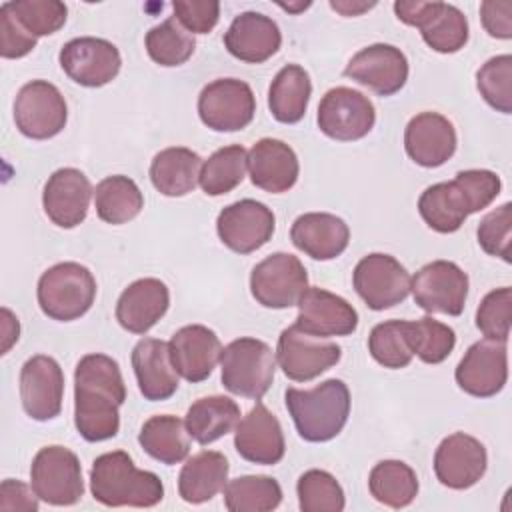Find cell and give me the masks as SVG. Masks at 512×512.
Here are the masks:
<instances>
[{"label":"cell","mask_w":512,"mask_h":512,"mask_svg":"<svg viewBox=\"0 0 512 512\" xmlns=\"http://www.w3.org/2000/svg\"><path fill=\"white\" fill-rule=\"evenodd\" d=\"M126 386L120 366L106 354H86L74 370V426L86 442L110 440L120 430Z\"/></svg>","instance_id":"cell-1"},{"label":"cell","mask_w":512,"mask_h":512,"mask_svg":"<svg viewBox=\"0 0 512 512\" xmlns=\"http://www.w3.org/2000/svg\"><path fill=\"white\" fill-rule=\"evenodd\" d=\"M90 492L104 506L150 508L162 502L164 484L154 472L136 468L128 452L114 450L92 462Z\"/></svg>","instance_id":"cell-2"},{"label":"cell","mask_w":512,"mask_h":512,"mask_svg":"<svg viewBox=\"0 0 512 512\" xmlns=\"http://www.w3.org/2000/svg\"><path fill=\"white\" fill-rule=\"evenodd\" d=\"M284 400L296 432L306 442H328L348 422L350 390L338 378L324 380L310 390L290 386L284 392Z\"/></svg>","instance_id":"cell-3"},{"label":"cell","mask_w":512,"mask_h":512,"mask_svg":"<svg viewBox=\"0 0 512 512\" xmlns=\"http://www.w3.org/2000/svg\"><path fill=\"white\" fill-rule=\"evenodd\" d=\"M36 296L40 310L48 318L72 322L92 308L96 280L86 266L78 262H60L40 276Z\"/></svg>","instance_id":"cell-4"},{"label":"cell","mask_w":512,"mask_h":512,"mask_svg":"<svg viewBox=\"0 0 512 512\" xmlns=\"http://www.w3.org/2000/svg\"><path fill=\"white\" fill-rule=\"evenodd\" d=\"M220 366V380L228 392L260 400L274 382L276 356L258 338H236L222 348Z\"/></svg>","instance_id":"cell-5"},{"label":"cell","mask_w":512,"mask_h":512,"mask_svg":"<svg viewBox=\"0 0 512 512\" xmlns=\"http://www.w3.org/2000/svg\"><path fill=\"white\" fill-rule=\"evenodd\" d=\"M30 486L46 504H76L84 494L82 466L78 456L58 444L40 448L30 466Z\"/></svg>","instance_id":"cell-6"},{"label":"cell","mask_w":512,"mask_h":512,"mask_svg":"<svg viewBox=\"0 0 512 512\" xmlns=\"http://www.w3.org/2000/svg\"><path fill=\"white\" fill-rule=\"evenodd\" d=\"M400 22L416 26L422 40L440 54H454L468 42L464 12L446 2H394Z\"/></svg>","instance_id":"cell-7"},{"label":"cell","mask_w":512,"mask_h":512,"mask_svg":"<svg viewBox=\"0 0 512 512\" xmlns=\"http://www.w3.org/2000/svg\"><path fill=\"white\" fill-rule=\"evenodd\" d=\"M308 288V274L298 256L274 252L252 268L250 292L258 304L284 310L298 302Z\"/></svg>","instance_id":"cell-8"},{"label":"cell","mask_w":512,"mask_h":512,"mask_svg":"<svg viewBox=\"0 0 512 512\" xmlns=\"http://www.w3.org/2000/svg\"><path fill=\"white\" fill-rule=\"evenodd\" d=\"M66 120L68 106L54 84L32 80L18 90L14 100V122L26 138L48 140L64 130Z\"/></svg>","instance_id":"cell-9"},{"label":"cell","mask_w":512,"mask_h":512,"mask_svg":"<svg viewBox=\"0 0 512 512\" xmlns=\"http://www.w3.org/2000/svg\"><path fill=\"white\" fill-rule=\"evenodd\" d=\"M316 122L328 138L354 142L374 128L376 110L370 98L362 92L348 86H336L322 96Z\"/></svg>","instance_id":"cell-10"},{"label":"cell","mask_w":512,"mask_h":512,"mask_svg":"<svg viewBox=\"0 0 512 512\" xmlns=\"http://www.w3.org/2000/svg\"><path fill=\"white\" fill-rule=\"evenodd\" d=\"M410 290L424 312L460 316L468 296V276L450 260H432L414 274Z\"/></svg>","instance_id":"cell-11"},{"label":"cell","mask_w":512,"mask_h":512,"mask_svg":"<svg viewBox=\"0 0 512 512\" xmlns=\"http://www.w3.org/2000/svg\"><path fill=\"white\" fill-rule=\"evenodd\" d=\"M254 112V92L238 78L212 80L198 96V116L216 132H236L246 128L252 122Z\"/></svg>","instance_id":"cell-12"},{"label":"cell","mask_w":512,"mask_h":512,"mask_svg":"<svg viewBox=\"0 0 512 512\" xmlns=\"http://www.w3.org/2000/svg\"><path fill=\"white\" fill-rule=\"evenodd\" d=\"M410 280L408 270L382 252L364 256L352 272L354 290L370 310H386L404 302L410 294Z\"/></svg>","instance_id":"cell-13"},{"label":"cell","mask_w":512,"mask_h":512,"mask_svg":"<svg viewBox=\"0 0 512 512\" xmlns=\"http://www.w3.org/2000/svg\"><path fill=\"white\" fill-rule=\"evenodd\" d=\"M342 348L336 342L320 340L298 330L294 324L284 328L278 336L276 362L282 372L294 382H310L322 372L338 364Z\"/></svg>","instance_id":"cell-14"},{"label":"cell","mask_w":512,"mask_h":512,"mask_svg":"<svg viewBox=\"0 0 512 512\" xmlns=\"http://www.w3.org/2000/svg\"><path fill=\"white\" fill-rule=\"evenodd\" d=\"M58 60L66 76L86 88H100L112 82L122 66L118 48L94 36H80L66 42L60 48Z\"/></svg>","instance_id":"cell-15"},{"label":"cell","mask_w":512,"mask_h":512,"mask_svg":"<svg viewBox=\"0 0 512 512\" xmlns=\"http://www.w3.org/2000/svg\"><path fill=\"white\" fill-rule=\"evenodd\" d=\"M274 228V212L250 198L228 204L216 218L220 242L236 254H250L262 248L272 238Z\"/></svg>","instance_id":"cell-16"},{"label":"cell","mask_w":512,"mask_h":512,"mask_svg":"<svg viewBox=\"0 0 512 512\" xmlns=\"http://www.w3.org/2000/svg\"><path fill=\"white\" fill-rule=\"evenodd\" d=\"M456 384L470 396H496L508 380V350L506 342L478 340L462 356L454 372Z\"/></svg>","instance_id":"cell-17"},{"label":"cell","mask_w":512,"mask_h":512,"mask_svg":"<svg viewBox=\"0 0 512 512\" xmlns=\"http://www.w3.org/2000/svg\"><path fill=\"white\" fill-rule=\"evenodd\" d=\"M294 326L316 338L348 336L358 328L356 308L342 296L318 286H308L296 302Z\"/></svg>","instance_id":"cell-18"},{"label":"cell","mask_w":512,"mask_h":512,"mask_svg":"<svg viewBox=\"0 0 512 512\" xmlns=\"http://www.w3.org/2000/svg\"><path fill=\"white\" fill-rule=\"evenodd\" d=\"M64 372L52 356L36 354L22 364L20 400L24 412L38 422L52 420L62 410Z\"/></svg>","instance_id":"cell-19"},{"label":"cell","mask_w":512,"mask_h":512,"mask_svg":"<svg viewBox=\"0 0 512 512\" xmlns=\"http://www.w3.org/2000/svg\"><path fill=\"white\" fill-rule=\"evenodd\" d=\"M488 454L484 444L464 432L446 436L434 452V474L438 482L452 490L474 486L486 472Z\"/></svg>","instance_id":"cell-20"},{"label":"cell","mask_w":512,"mask_h":512,"mask_svg":"<svg viewBox=\"0 0 512 512\" xmlns=\"http://www.w3.org/2000/svg\"><path fill=\"white\" fill-rule=\"evenodd\" d=\"M344 76L380 96H392L408 80V60L400 48L378 42L356 52L346 64Z\"/></svg>","instance_id":"cell-21"},{"label":"cell","mask_w":512,"mask_h":512,"mask_svg":"<svg viewBox=\"0 0 512 512\" xmlns=\"http://www.w3.org/2000/svg\"><path fill=\"white\" fill-rule=\"evenodd\" d=\"M94 190L78 168H60L44 184L42 206L46 216L60 228H74L84 222Z\"/></svg>","instance_id":"cell-22"},{"label":"cell","mask_w":512,"mask_h":512,"mask_svg":"<svg viewBox=\"0 0 512 512\" xmlns=\"http://www.w3.org/2000/svg\"><path fill=\"white\" fill-rule=\"evenodd\" d=\"M456 144L454 124L438 112H420L406 124L404 148L418 166H442L454 156Z\"/></svg>","instance_id":"cell-23"},{"label":"cell","mask_w":512,"mask_h":512,"mask_svg":"<svg viewBox=\"0 0 512 512\" xmlns=\"http://www.w3.org/2000/svg\"><path fill=\"white\" fill-rule=\"evenodd\" d=\"M234 448L252 464L272 466L284 458L286 442L282 426L262 402H256V406L242 420H238Z\"/></svg>","instance_id":"cell-24"},{"label":"cell","mask_w":512,"mask_h":512,"mask_svg":"<svg viewBox=\"0 0 512 512\" xmlns=\"http://www.w3.org/2000/svg\"><path fill=\"white\" fill-rule=\"evenodd\" d=\"M168 348L174 370L188 382L206 380L222 354L220 338L214 330L202 324H188L176 330Z\"/></svg>","instance_id":"cell-25"},{"label":"cell","mask_w":512,"mask_h":512,"mask_svg":"<svg viewBox=\"0 0 512 512\" xmlns=\"http://www.w3.org/2000/svg\"><path fill=\"white\" fill-rule=\"evenodd\" d=\"M282 44L278 24L262 12L238 14L224 34L226 50L248 64H260L272 58Z\"/></svg>","instance_id":"cell-26"},{"label":"cell","mask_w":512,"mask_h":512,"mask_svg":"<svg viewBox=\"0 0 512 512\" xmlns=\"http://www.w3.org/2000/svg\"><path fill=\"white\" fill-rule=\"evenodd\" d=\"M248 172L256 188L282 194L296 184L300 164L296 152L286 142L260 138L248 152Z\"/></svg>","instance_id":"cell-27"},{"label":"cell","mask_w":512,"mask_h":512,"mask_svg":"<svg viewBox=\"0 0 512 512\" xmlns=\"http://www.w3.org/2000/svg\"><path fill=\"white\" fill-rule=\"evenodd\" d=\"M290 240L314 260H332L348 248L350 228L336 214L306 212L292 222Z\"/></svg>","instance_id":"cell-28"},{"label":"cell","mask_w":512,"mask_h":512,"mask_svg":"<svg viewBox=\"0 0 512 512\" xmlns=\"http://www.w3.org/2000/svg\"><path fill=\"white\" fill-rule=\"evenodd\" d=\"M170 292L158 278L134 280L116 302L118 324L132 334H146L168 310Z\"/></svg>","instance_id":"cell-29"},{"label":"cell","mask_w":512,"mask_h":512,"mask_svg":"<svg viewBox=\"0 0 512 512\" xmlns=\"http://www.w3.org/2000/svg\"><path fill=\"white\" fill-rule=\"evenodd\" d=\"M132 368L138 388L146 400H168L178 390V372L174 370L168 342L142 338L132 350Z\"/></svg>","instance_id":"cell-30"},{"label":"cell","mask_w":512,"mask_h":512,"mask_svg":"<svg viewBox=\"0 0 512 512\" xmlns=\"http://www.w3.org/2000/svg\"><path fill=\"white\" fill-rule=\"evenodd\" d=\"M228 460L222 452L202 450L186 460L178 476V494L188 504H202L224 490Z\"/></svg>","instance_id":"cell-31"},{"label":"cell","mask_w":512,"mask_h":512,"mask_svg":"<svg viewBox=\"0 0 512 512\" xmlns=\"http://www.w3.org/2000/svg\"><path fill=\"white\" fill-rule=\"evenodd\" d=\"M202 158L184 146L160 150L150 164V180L154 188L170 198L186 196L200 180Z\"/></svg>","instance_id":"cell-32"},{"label":"cell","mask_w":512,"mask_h":512,"mask_svg":"<svg viewBox=\"0 0 512 512\" xmlns=\"http://www.w3.org/2000/svg\"><path fill=\"white\" fill-rule=\"evenodd\" d=\"M418 212L428 228L440 234L456 232L472 214L462 188L454 180L428 186L418 198Z\"/></svg>","instance_id":"cell-33"},{"label":"cell","mask_w":512,"mask_h":512,"mask_svg":"<svg viewBox=\"0 0 512 512\" xmlns=\"http://www.w3.org/2000/svg\"><path fill=\"white\" fill-rule=\"evenodd\" d=\"M240 420L238 404L228 396L198 398L186 412V430L202 446L216 442L236 428Z\"/></svg>","instance_id":"cell-34"},{"label":"cell","mask_w":512,"mask_h":512,"mask_svg":"<svg viewBox=\"0 0 512 512\" xmlns=\"http://www.w3.org/2000/svg\"><path fill=\"white\" fill-rule=\"evenodd\" d=\"M312 94L308 72L298 64L284 66L268 88V108L282 124H296L304 118Z\"/></svg>","instance_id":"cell-35"},{"label":"cell","mask_w":512,"mask_h":512,"mask_svg":"<svg viewBox=\"0 0 512 512\" xmlns=\"http://www.w3.org/2000/svg\"><path fill=\"white\" fill-rule=\"evenodd\" d=\"M142 450L162 464H178L190 452V434L186 424L172 414H158L148 418L138 434Z\"/></svg>","instance_id":"cell-36"},{"label":"cell","mask_w":512,"mask_h":512,"mask_svg":"<svg viewBox=\"0 0 512 512\" xmlns=\"http://www.w3.org/2000/svg\"><path fill=\"white\" fill-rule=\"evenodd\" d=\"M94 204L102 222L118 226L134 220L142 212L144 196L132 178L114 174L96 184Z\"/></svg>","instance_id":"cell-37"},{"label":"cell","mask_w":512,"mask_h":512,"mask_svg":"<svg viewBox=\"0 0 512 512\" xmlns=\"http://www.w3.org/2000/svg\"><path fill=\"white\" fill-rule=\"evenodd\" d=\"M372 498L390 508H406L418 494V476L402 460H380L368 476Z\"/></svg>","instance_id":"cell-38"},{"label":"cell","mask_w":512,"mask_h":512,"mask_svg":"<svg viewBox=\"0 0 512 512\" xmlns=\"http://www.w3.org/2000/svg\"><path fill=\"white\" fill-rule=\"evenodd\" d=\"M248 152L240 144L218 148L200 170V188L208 196H222L232 192L246 176Z\"/></svg>","instance_id":"cell-39"},{"label":"cell","mask_w":512,"mask_h":512,"mask_svg":"<svg viewBox=\"0 0 512 512\" xmlns=\"http://www.w3.org/2000/svg\"><path fill=\"white\" fill-rule=\"evenodd\" d=\"M282 502V488L270 476H238L224 486L230 512H268Z\"/></svg>","instance_id":"cell-40"},{"label":"cell","mask_w":512,"mask_h":512,"mask_svg":"<svg viewBox=\"0 0 512 512\" xmlns=\"http://www.w3.org/2000/svg\"><path fill=\"white\" fill-rule=\"evenodd\" d=\"M144 44L148 56L166 68L184 64L196 48L194 36L174 16L150 28Z\"/></svg>","instance_id":"cell-41"},{"label":"cell","mask_w":512,"mask_h":512,"mask_svg":"<svg viewBox=\"0 0 512 512\" xmlns=\"http://www.w3.org/2000/svg\"><path fill=\"white\" fill-rule=\"evenodd\" d=\"M368 352L384 368L398 370L408 366L414 358L408 340V320H386L376 324L368 336Z\"/></svg>","instance_id":"cell-42"},{"label":"cell","mask_w":512,"mask_h":512,"mask_svg":"<svg viewBox=\"0 0 512 512\" xmlns=\"http://www.w3.org/2000/svg\"><path fill=\"white\" fill-rule=\"evenodd\" d=\"M302 512H342L346 506L344 490L326 470H306L296 484Z\"/></svg>","instance_id":"cell-43"},{"label":"cell","mask_w":512,"mask_h":512,"mask_svg":"<svg viewBox=\"0 0 512 512\" xmlns=\"http://www.w3.org/2000/svg\"><path fill=\"white\" fill-rule=\"evenodd\" d=\"M408 340L412 352L426 364L444 362L456 346L454 330L430 316L408 320Z\"/></svg>","instance_id":"cell-44"},{"label":"cell","mask_w":512,"mask_h":512,"mask_svg":"<svg viewBox=\"0 0 512 512\" xmlns=\"http://www.w3.org/2000/svg\"><path fill=\"white\" fill-rule=\"evenodd\" d=\"M480 96L498 112H512V56L500 54L486 60L476 72Z\"/></svg>","instance_id":"cell-45"},{"label":"cell","mask_w":512,"mask_h":512,"mask_svg":"<svg viewBox=\"0 0 512 512\" xmlns=\"http://www.w3.org/2000/svg\"><path fill=\"white\" fill-rule=\"evenodd\" d=\"M12 16L32 34L48 36L66 24L68 8L58 0H14L6 2Z\"/></svg>","instance_id":"cell-46"},{"label":"cell","mask_w":512,"mask_h":512,"mask_svg":"<svg viewBox=\"0 0 512 512\" xmlns=\"http://www.w3.org/2000/svg\"><path fill=\"white\" fill-rule=\"evenodd\" d=\"M510 316H512V290L510 286H502L490 290L478 310H476V328L484 334V338L508 342L510 336Z\"/></svg>","instance_id":"cell-47"},{"label":"cell","mask_w":512,"mask_h":512,"mask_svg":"<svg viewBox=\"0 0 512 512\" xmlns=\"http://www.w3.org/2000/svg\"><path fill=\"white\" fill-rule=\"evenodd\" d=\"M480 248L490 254L498 256L504 262H510V244H512V204L504 202L502 206L488 212L476 230Z\"/></svg>","instance_id":"cell-48"},{"label":"cell","mask_w":512,"mask_h":512,"mask_svg":"<svg viewBox=\"0 0 512 512\" xmlns=\"http://www.w3.org/2000/svg\"><path fill=\"white\" fill-rule=\"evenodd\" d=\"M454 182L462 188L472 214L484 210L500 194V176L492 170H460Z\"/></svg>","instance_id":"cell-49"},{"label":"cell","mask_w":512,"mask_h":512,"mask_svg":"<svg viewBox=\"0 0 512 512\" xmlns=\"http://www.w3.org/2000/svg\"><path fill=\"white\" fill-rule=\"evenodd\" d=\"M172 10L190 34H208L220 18V4L214 0H176Z\"/></svg>","instance_id":"cell-50"},{"label":"cell","mask_w":512,"mask_h":512,"mask_svg":"<svg viewBox=\"0 0 512 512\" xmlns=\"http://www.w3.org/2000/svg\"><path fill=\"white\" fill-rule=\"evenodd\" d=\"M36 36H32L8 10L6 2L0 6V54L2 58H22L36 48Z\"/></svg>","instance_id":"cell-51"},{"label":"cell","mask_w":512,"mask_h":512,"mask_svg":"<svg viewBox=\"0 0 512 512\" xmlns=\"http://www.w3.org/2000/svg\"><path fill=\"white\" fill-rule=\"evenodd\" d=\"M480 20L492 38H512V2L486 0L480 4Z\"/></svg>","instance_id":"cell-52"},{"label":"cell","mask_w":512,"mask_h":512,"mask_svg":"<svg viewBox=\"0 0 512 512\" xmlns=\"http://www.w3.org/2000/svg\"><path fill=\"white\" fill-rule=\"evenodd\" d=\"M38 496L30 490L24 482L6 478L0 484V510H22V512H36L38 510Z\"/></svg>","instance_id":"cell-53"},{"label":"cell","mask_w":512,"mask_h":512,"mask_svg":"<svg viewBox=\"0 0 512 512\" xmlns=\"http://www.w3.org/2000/svg\"><path fill=\"white\" fill-rule=\"evenodd\" d=\"M0 314H2V352L0 354H6L10 346L18 340L20 324H18V318L8 308H2Z\"/></svg>","instance_id":"cell-54"},{"label":"cell","mask_w":512,"mask_h":512,"mask_svg":"<svg viewBox=\"0 0 512 512\" xmlns=\"http://www.w3.org/2000/svg\"><path fill=\"white\" fill-rule=\"evenodd\" d=\"M374 2H350V0H330V8L340 12L342 16H358L370 8H374Z\"/></svg>","instance_id":"cell-55"},{"label":"cell","mask_w":512,"mask_h":512,"mask_svg":"<svg viewBox=\"0 0 512 512\" xmlns=\"http://www.w3.org/2000/svg\"><path fill=\"white\" fill-rule=\"evenodd\" d=\"M310 6V2H306V4H280V8H284V10H288V12H300V10H304V8H308Z\"/></svg>","instance_id":"cell-56"}]
</instances>
